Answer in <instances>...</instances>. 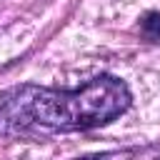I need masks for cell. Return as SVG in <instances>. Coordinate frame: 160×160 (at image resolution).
Masks as SVG:
<instances>
[{
	"label": "cell",
	"instance_id": "obj_1",
	"mask_svg": "<svg viewBox=\"0 0 160 160\" xmlns=\"http://www.w3.org/2000/svg\"><path fill=\"white\" fill-rule=\"evenodd\" d=\"M132 102L130 88L115 75H95L82 88L58 90L35 82L0 90V138L40 142L65 132L102 128Z\"/></svg>",
	"mask_w": 160,
	"mask_h": 160
},
{
	"label": "cell",
	"instance_id": "obj_2",
	"mask_svg": "<svg viewBox=\"0 0 160 160\" xmlns=\"http://www.w3.org/2000/svg\"><path fill=\"white\" fill-rule=\"evenodd\" d=\"M78 160H160V148H125V150H110L100 155H88Z\"/></svg>",
	"mask_w": 160,
	"mask_h": 160
},
{
	"label": "cell",
	"instance_id": "obj_3",
	"mask_svg": "<svg viewBox=\"0 0 160 160\" xmlns=\"http://www.w3.org/2000/svg\"><path fill=\"white\" fill-rule=\"evenodd\" d=\"M140 35L150 42H160V10H150L140 18Z\"/></svg>",
	"mask_w": 160,
	"mask_h": 160
}]
</instances>
